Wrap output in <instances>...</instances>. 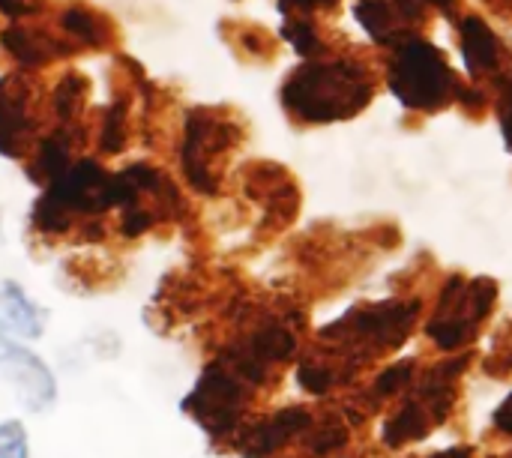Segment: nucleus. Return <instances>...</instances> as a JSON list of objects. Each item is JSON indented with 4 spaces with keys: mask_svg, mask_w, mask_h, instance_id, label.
Here are the masks:
<instances>
[{
    "mask_svg": "<svg viewBox=\"0 0 512 458\" xmlns=\"http://www.w3.org/2000/svg\"><path fill=\"white\" fill-rule=\"evenodd\" d=\"M495 426L501 429V432H507L512 435V396L498 408V414H495Z\"/></svg>",
    "mask_w": 512,
    "mask_h": 458,
    "instance_id": "22",
    "label": "nucleus"
},
{
    "mask_svg": "<svg viewBox=\"0 0 512 458\" xmlns=\"http://www.w3.org/2000/svg\"><path fill=\"white\" fill-rule=\"evenodd\" d=\"M240 144V123L219 108H192L183 117L177 165L186 186L198 195H219L222 168Z\"/></svg>",
    "mask_w": 512,
    "mask_h": 458,
    "instance_id": "2",
    "label": "nucleus"
},
{
    "mask_svg": "<svg viewBox=\"0 0 512 458\" xmlns=\"http://www.w3.org/2000/svg\"><path fill=\"white\" fill-rule=\"evenodd\" d=\"M417 312H420V306H414V303L411 306L378 303V306H366V309L345 315L336 327H327L321 336L324 339L360 342L372 351H384V348H396L408 336V327H411Z\"/></svg>",
    "mask_w": 512,
    "mask_h": 458,
    "instance_id": "9",
    "label": "nucleus"
},
{
    "mask_svg": "<svg viewBox=\"0 0 512 458\" xmlns=\"http://www.w3.org/2000/svg\"><path fill=\"white\" fill-rule=\"evenodd\" d=\"M282 3V9H327V6H333L336 0H279Z\"/></svg>",
    "mask_w": 512,
    "mask_h": 458,
    "instance_id": "23",
    "label": "nucleus"
},
{
    "mask_svg": "<svg viewBox=\"0 0 512 458\" xmlns=\"http://www.w3.org/2000/svg\"><path fill=\"white\" fill-rule=\"evenodd\" d=\"M492 303H495L492 279H477V282L450 279L441 294V309L435 321L429 324L432 342L441 351L462 348L474 336V327L492 312Z\"/></svg>",
    "mask_w": 512,
    "mask_h": 458,
    "instance_id": "6",
    "label": "nucleus"
},
{
    "mask_svg": "<svg viewBox=\"0 0 512 458\" xmlns=\"http://www.w3.org/2000/svg\"><path fill=\"white\" fill-rule=\"evenodd\" d=\"M345 444V432L342 429H336V426H321L318 432H315V438H312V450L318 453V456H327V453H333V450H339Z\"/></svg>",
    "mask_w": 512,
    "mask_h": 458,
    "instance_id": "20",
    "label": "nucleus"
},
{
    "mask_svg": "<svg viewBox=\"0 0 512 458\" xmlns=\"http://www.w3.org/2000/svg\"><path fill=\"white\" fill-rule=\"evenodd\" d=\"M312 417L306 408H282L273 417H264L258 423H246L234 435V450L246 458H270L285 444H291L297 435L309 432Z\"/></svg>",
    "mask_w": 512,
    "mask_h": 458,
    "instance_id": "11",
    "label": "nucleus"
},
{
    "mask_svg": "<svg viewBox=\"0 0 512 458\" xmlns=\"http://www.w3.org/2000/svg\"><path fill=\"white\" fill-rule=\"evenodd\" d=\"M51 3L48 0H0V15L6 21H24V18H36L42 12H48Z\"/></svg>",
    "mask_w": 512,
    "mask_h": 458,
    "instance_id": "19",
    "label": "nucleus"
},
{
    "mask_svg": "<svg viewBox=\"0 0 512 458\" xmlns=\"http://www.w3.org/2000/svg\"><path fill=\"white\" fill-rule=\"evenodd\" d=\"M411 3H417V6H423V3H432V6H438V9H444L447 15L453 12V3L456 0H411Z\"/></svg>",
    "mask_w": 512,
    "mask_h": 458,
    "instance_id": "24",
    "label": "nucleus"
},
{
    "mask_svg": "<svg viewBox=\"0 0 512 458\" xmlns=\"http://www.w3.org/2000/svg\"><path fill=\"white\" fill-rule=\"evenodd\" d=\"M51 129L48 84L33 72L0 75V156L24 162L33 144Z\"/></svg>",
    "mask_w": 512,
    "mask_h": 458,
    "instance_id": "5",
    "label": "nucleus"
},
{
    "mask_svg": "<svg viewBox=\"0 0 512 458\" xmlns=\"http://www.w3.org/2000/svg\"><path fill=\"white\" fill-rule=\"evenodd\" d=\"M282 36L297 48V54L303 57H312L321 51V39H318V30L306 21V18H291L285 27H282Z\"/></svg>",
    "mask_w": 512,
    "mask_h": 458,
    "instance_id": "16",
    "label": "nucleus"
},
{
    "mask_svg": "<svg viewBox=\"0 0 512 458\" xmlns=\"http://www.w3.org/2000/svg\"><path fill=\"white\" fill-rule=\"evenodd\" d=\"M48 327V309L39 306L15 279L0 282V333L15 342H39Z\"/></svg>",
    "mask_w": 512,
    "mask_h": 458,
    "instance_id": "13",
    "label": "nucleus"
},
{
    "mask_svg": "<svg viewBox=\"0 0 512 458\" xmlns=\"http://www.w3.org/2000/svg\"><path fill=\"white\" fill-rule=\"evenodd\" d=\"M48 18L72 57L78 54H102L117 48L120 42V27L117 21L102 12L99 6H90L84 0H66L48 9Z\"/></svg>",
    "mask_w": 512,
    "mask_h": 458,
    "instance_id": "10",
    "label": "nucleus"
},
{
    "mask_svg": "<svg viewBox=\"0 0 512 458\" xmlns=\"http://www.w3.org/2000/svg\"><path fill=\"white\" fill-rule=\"evenodd\" d=\"M336 381H339L336 372H333L330 366H321V363H303V366L297 369V384H300L306 393H312V396L327 393Z\"/></svg>",
    "mask_w": 512,
    "mask_h": 458,
    "instance_id": "17",
    "label": "nucleus"
},
{
    "mask_svg": "<svg viewBox=\"0 0 512 458\" xmlns=\"http://www.w3.org/2000/svg\"><path fill=\"white\" fill-rule=\"evenodd\" d=\"M390 87L405 108L438 111L450 99H459L462 81L447 57L426 39H405L390 60Z\"/></svg>",
    "mask_w": 512,
    "mask_h": 458,
    "instance_id": "3",
    "label": "nucleus"
},
{
    "mask_svg": "<svg viewBox=\"0 0 512 458\" xmlns=\"http://www.w3.org/2000/svg\"><path fill=\"white\" fill-rule=\"evenodd\" d=\"M0 237H3V222H0Z\"/></svg>",
    "mask_w": 512,
    "mask_h": 458,
    "instance_id": "26",
    "label": "nucleus"
},
{
    "mask_svg": "<svg viewBox=\"0 0 512 458\" xmlns=\"http://www.w3.org/2000/svg\"><path fill=\"white\" fill-rule=\"evenodd\" d=\"M90 96H93V81L87 72L66 66L57 72V78L48 84V114L51 126H75V129H90L93 114H90Z\"/></svg>",
    "mask_w": 512,
    "mask_h": 458,
    "instance_id": "12",
    "label": "nucleus"
},
{
    "mask_svg": "<svg viewBox=\"0 0 512 458\" xmlns=\"http://www.w3.org/2000/svg\"><path fill=\"white\" fill-rule=\"evenodd\" d=\"M411 372H414V363H396L390 366L378 381H375V396H396L402 387L411 384Z\"/></svg>",
    "mask_w": 512,
    "mask_h": 458,
    "instance_id": "18",
    "label": "nucleus"
},
{
    "mask_svg": "<svg viewBox=\"0 0 512 458\" xmlns=\"http://www.w3.org/2000/svg\"><path fill=\"white\" fill-rule=\"evenodd\" d=\"M372 99V78L360 63L330 60L291 72L282 84V105L306 123L354 117Z\"/></svg>",
    "mask_w": 512,
    "mask_h": 458,
    "instance_id": "1",
    "label": "nucleus"
},
{
    "mask_svg": "<svg viewBox=\"0 0 512 458\" xmlns=\"http://www.w3.org/2000/svg\"><path fill=\"white\" fill-rule=\"evenodd\" d=\"M0 375L15 390L27 414H45L57 405L60 384L54 369L27 342H15L0 333Z\"/></svg>",
    "mask_w": 512,
    "mask_h": 458,
    "instance_id": "7",
    "label": "nucleus"
},
{
    "mask_svg": "<svg viewBox=\"0 0 512 458\" xmlns=\"http://www.w3.org/2000/svg\"><path fill=\"white\" fill-rule=\"evenodd\" d=\"M498 120H501V129H504V138H507V147L512 150V75L504 81V90H501V105H498Z\"/></svg>",
    "mask_w": 512,
    "mask_h": 458,
    "instance_id": "21",
    "label": "nucleus"
},
{
    "mask_svg": "<svg viewBox=\"0 0 512 458\" xmlns=\"http://www.w3.org/2000/svg\"><path fill=\"white\" fill-rule=\"evenodd\" d=\"M0 51L12 60L18 72L33 75H42L48 66L72 60V51L54 30L48 12L24 21H9L6 27H0Z\"/></svg>",
    "mask_w": 512,
    "mask_h": 458,
    "instance_id": "8",
    "label": "nucleus"
},
{
    "mask_svg": "<svg viewBox=\"0 0 512 458\" xmlns=\"http://www.w3.org/2000/svg\"><path fill=\"white\" fill-rule=\"evenodd\" d=\"M252 396L255 387L222 357H213L183 399V414L192 417L213 441H234V435L246 426Z\"/></svg>",
    "mask_w": 512,
    "mask_h": 458,
    "instance_id": "4",
    "label": "nucleus"
},
{
    "mask_svg": "<svg viewBox=\"0 0 512 458\" xmlns=\"http://www.w3.org/2000/svg\"><path fill=\"white\" fill-rule=\"evenodd\" d=\"M0 458H30V432L21 420H0Z\"/></svg>",
    "mask_w": 512,
    "mask_h": 458,
    "instance_id": "15",
    "label": "nucleus"
},
{
    "mask_svg": "<svg viewBox=\"0 0 512 458\" xmlns=\"http://www.w3.org/2000/svg\"><path fill=\"white\" fill-rule=\"evenodd\" d=\"M462 57L474 78L498 75L504 66V45L486 21L468 15L462 21Z\"/></svg>",
    "mask_w": 512,
    "mask_h": 458,
    "instance_id": "14",
    "label": "nucleus"
},
{
    "mask_svg": "<svg viewBox=\"0 0 512 458\" xmlns=\"http://www.w3.org/2000/svg\"><path fill=\"white\" fill-rule=\"evenodd\" d=\"M432 458H471V450H468V447H453V450L438 453V456H432Z\"/></svg>",
    "mask_w": 512,
    "mask_h": 458,
    "instance_id": "25",
    "label": "nucleus"
}]
</instances>
